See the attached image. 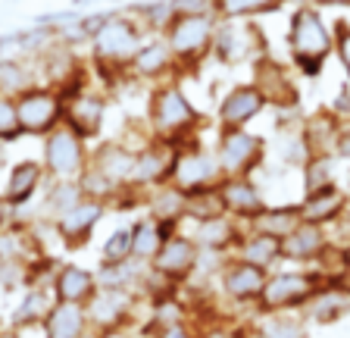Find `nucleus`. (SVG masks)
Returning <instances> with one entry per match:
<instances>
[{
  "instance_id": "1",
  "label": "nucleus",
  "mask_w": 350,
  "mask_h": 338,
  "mask_svg": "<svg viewBox=\"0 0 350 338\" xmlns=\"http://www.w3.org/2000/svg\"><path fill=\"white\" fill-rule=\"evenodd\" d=\"M147 129H150L153 141L172 147H188L200 141V129L206 125V116L188 101L182 81H160L153 85L147 94Z\"/></svg>"
},
{
  "instance_id": "2",
  "label": "nucleus",
  "mask_w": 350,
  "mask_h": 338,
  "mask_svg": "<svg viewBox=\"0 0 350 338\" xmlns=\"http://www.w3.org/2000/svg\"><path fill=\"white\" fill-rule=\"evenodd\" d=\"M216 29L219 19L210 10H172L160 35L175 60V81L185 75H194L204 66V60L213 57Z\"/></svg>"
},
{
  "instance_id": "3",
  "label": "nucleus",
  "mask_w": 350,
  "mask_h": 338,
  "mask_svg": "<svg viewBox=\"0 0 350 338\" xmlns=\"http://www.w3.org/2000/svg\"><path fill=\"white\" fill-rule=\"evenodd\" d=\"M144 41L147 29L138 23V16L131 10H113L103 29L88 41L91 44V63L109 88L119 85V79H129V63Z\"/></svg>"
},
{
  "instance_id": "4",
  "label": "nucleus",
  "mask_w": 350,
  "mask_h": 338,
  "mask_svg": "<svg viewBox=\"0 0 350 338\" xmlns=\"http://www.w3.org/2000/svg\"><path fill=\"white\" fill-rule=\"evenodd\" d=\"M338 276H328L322 270H272L262 298L256 304V316L266 313H300L313 301H319L325 291L335 288Z\"/></svg>"
},
{
  "instance_id": "5",
  "label": "nucleus",
  "mask_w": 350,
  "mask_h": 338,
  "mask_svg": "<svg viewBox=\"0 0 350 338\" xmlns=\"http://www.w3.org/2000/svg\"><path fill=\"white\" fill-rule=\"evenodd\" d=\"M288 51L291 63L300 69V75L316 79L325 66V60L335 53V29L325 23V16L310 3L294 7L288 23Z\"/></svg>"
},
{
  "instance_id": "6",
  "label": "nucleus",
  "mask_w": 350,
  "mask_h": 338,
  "mask_svg": "<svg viewBox=\"0 0 350 338\" xmlns=\"http://www.w3.org/2000/svg\"><path fill=\"white\" fill-rule=\"evenodd\" d=\"M200 266V248L191 235H185L182 229L163 242V248L157 250V257L150 260V276L147 282H160L163 294H175L178 288H185L191 282V276Z\"/></svg>"
},
{
  "instance_id": "7",
  "label": "nucleus",
  "mask_w": 350,
  "mask_h": 338,
  "mask_svg": "<svg viewBox=\"0 0 350 338\" xmlns=\"http://www.w3.org/2000/svg\"><path fill=\"white\" fill-rule=\"evenodd\" d=\"M269 141L247 129H232V132H219L216 141V163L226 179H254L256 169L266 163Z\"/></svg>"
},
{
  "instance_id": "8",
  "label": "nucleus",
  "mask_w": 350,
  "mask_h": 338,
  "mask_svg": "<svg viewBox=\"0 0 350 338\" xmlns=\"http://www.w3.org/2000/svg\"><path fill=\"white\" fill-rule=\"evenodd\" d=\"M91 160V147L69 125H57L44 138V172L53 182H79Z\"/></svg>"
},
{
  "instance_id": "9",
  "label": "nucleus",
  "mask_w": 350,
  "mask_h": 338,
  "mask_svg": "<svg viewBox=\"0 0 350 338\" xmlns=\"http://www.w3.org/2000/svg\"><path fill=\"white\" fill-rule=\"evenodd\" d=\"M226 176L216 163V154L206 151L200 141L188 147H178V157H175V172H172V188L182 192L185 198L200 192H213V188H222Z\"/></svg>"
},
{
  "instance_id": "10",
  "label": "nucleus",
  "mask_w": 350,
  "mask_h": 338,
  "mask_svg": "<svg viewBox=\"0 0 350 338\" xmlns=\"http://www.w3.org/2000/svg\"><path fill=\"white\" fill-rule=\"evenodd\" d=\"M16 119H19V132L31 135V138H47V135L63 125L66 101L59 91L47 88V85H35L25 94L16 97Z\"/></svg>"
},
{
  "instance_id": "11",
  "label": "nucleus",
  "mask_w": 350,
  "mask_h": 338,
  "mask_svg": "<svg viewBox=\"0 0 350 338\" xmlns=\"http://www.w3.org/2000/svg\"><path fill=\"white\" fill-rule=\"evenodd\" d=\"M266 279H269L266 270L250 266L238 257H226L219 263L216 276H213L219 294L228 304H238V307H256L262 298V288H266Z\"/></svg>"
},
{
  "instance_id": "12",
  "label": "nucleus",
  "mask_w": 350,
  "mask_h": 338,
  "mask_svg": "<svg viewBox=\"0 0 350 338\" xmlns=\"http://www.w3.org/2000/svg\"><path fill=\"white\" fill-rule=\"evenodd\" d=\"M219 63H256L260 57H269V41L262 35V29L256 25V19L250 23H219L216 29V44H213Z\"/></svg>"
},
{
  "instance_id": "13",
  "label": "nucleus",
  "mask_w": 350,
  "mask_h": 338,
  "mask_svg": "<svg viewBox=\"0 0 350 338\" xmlns=\"http://www.w3.org/2000/svg\"><path fill=\"white\" fill-rule=\"evenodd\" d=\"M250 79H254L256 91L266 97V107H275L282 113H294L300 103V88L291 79L288 66L278 63L275 57H260L256 63H250Z\"/></svg>"
},
{
  "instance_id": "14",
  "label": "nucleus",
  "mask_w": 350,
  "mask_h": 338,
  "mask_svg": "<svg viewBox=\"0 0 350 338\" xmlns=\"http://www.w3.org/2000/svg\"><path fill=\"white\" fill-rule=\"evenodd\" d=\"M175 157H178V147L163 144V141H150L138 154V160H135L129 192L147 198L150 192L169 185L172 182V172H175Z\"/></svg>"
},
{
  "instance_id": "15",
  "label": "nucleus",
  "mask_w": 350,
  "mask_h": 338,
  "mask_svg": "<svg viewBox=\"0 0 350 338\" xmlns=\"http://www.w3.org/2000/svg\"><path fill=\"white\" fill-rule=\"evenodd\" d=\"M103 216H107V204L85 198V200H79L69 213L57 216V220L51 222V232L63 242L66 250H81L88 242H91L97 222H100Z\"/></svg>"
},
{
  "instance_id": "16",
  "label": "nucleus",
  "mask_w": 350,
  "mask_h": 338,
  "mask_svg": "<svg viewBox=\"0 0 350 338\" xmlns=\"http://www.w3.org/2000/svg\"><path fill=\"white\" fill-rule=\"evenodd\" d=\"M107 103L109 97L94 91L91 85L75 94L66 97V110H63V125H69L75 135H81L85 141L97 138L103 132V119H107Z\"/></svg>"
},
{
  "instance_id": "17",
  "label": "nucleus",
  "mask_w": 350,
  "mask_h": 338,
  "mask_svg": "<svg viewBox=\"0 0 350 338\" xmlns=\"http://www.w3.org/2000/svg\"><path fill=\"white\" fill-rule=\"evenodd\" d=\"M135 291L125 288H100L97 298L88 304V320L91 329L97 332H119V329H131V316H135Z\"/></svg>"
},
{
  "instance_id": "18",
  "label": "nucleus",
  "mask_w": 350,
  "mask_h": 338,
  "mask_svg": "<svg viewBox=\"0 0 350 338\" xmlns=\"http://www.w3.org/2000/svg\"><path fill=\"white\" fill-rule=\"evenodd\" d=\"M266 110V97L256 91L254 81H241L234 88H228L219 101L216 122L219 132H232V129H247L260 113Z\"/></svg>"
},
{
  "instance_id": "19",
  "label": "nucleus",
  "mask_w": 350,
  "mask_h": 338,
  "mask_svg": "<svg viewBox=\"0 0 350 338\" xmlns=\"http://www.w3.org/2000/svg\"><path fill=\"white\" fill-rule=\"evenodd\" d=\"M135 160H138V154H135L131 147H125L119 138H107L97 147H91V160H88V166L94 169L97 176L107 179L113 188L125 192L129 182H131V172H135Z\"/></svg>"
},
{
  "instance_id": "20",
  "label": "nucleus",
  "mask_w": 350,
  "mask_h": 338,
  "mask_svg": "<svg viewBox=\"0 0 350 338\" xmlns=\"http://www.w3.org/2000/svg\"><path fill=\"white\" fill-rule=\"evenodd\" d=\"M51 291H53V298L63 304L88 307V304L97 298V291H100V282H97V272L88 270V266L59 263V266H53Z\"/></svg>"
},
{
  "instance_id": "21",
  "label": "nucleus",
  "mask_w": 350,
  "mask_h": 338,
  "mask_svg": "<svg viewBox=\"0 0 350 338\" xmlns=\"http://www.w3.org/2000/svg\"><path fill=\"white\" fill-rule=\"evenodd\" d=\"M347 207H350V192L341 188L338 182H332L325 188H316V192L300 198V220L310 222V226L328 229L344 220Z\"/></svg>"
},
{
  "instance_id": "22",
  "label": "nucleus",
  "mask_w": 350,
  "mask_h": 338,
  "mask_svg": "<svg viewBox=\"0 0 350 338\" xmlns=\"http://www.w3.org/2000/svg\"><path fill=\"white\" fill-rule=\"evenodd\" d=\"M129 79L147 81V85H160V81L175 79V60L169 53L163 35L147 38L144 44L138 47V53L129 63Z\"/></svg>"
},
{
  "instance_id": "23",
  "label": "nucleus",
  "mask_w": 350,
  "mask_h": 338,
  "mask_svg": "<svg viewBox=\"0 0 350 338\" xmlns=\"http://www.w3.org/2000/svg\"><path fill=\"white\" fill-rule=\"evenodd\" d=\"M328 248H332V242H328L325 229L310 226V222H300L291 235L282 238V263L316 266Z\"/></svg>"
},
{
  "instance_id": "24",
  "label": "nucleus",
  "mask_w": 350,
  "mask_h": 338,
  "mask_svg": "<svg viewBox=\"0 0 350 338\" xmlns=\"http://www.w3.org/2000/svg\"><path fill=\"white\" fill-rule=\"evenodd\" d=\"M247 229L241 226L238 220L232 216H219V220H210V222H197V232L191 238L197 242V248L204 254H216V257H232L238 250L241 238H244Z\"/></svg>"
},
{
  "instance_id": "25",
  "label": "nucleus",
  "mask_w": 350,
  "mask_h": 338,
  "mask_svg": "<svg viewBox=\"0 0 350 338\" xmlns=\"http://www.w3.org/2000/svg\"><path fill=\"white\" fill-rule=\"evenodd\" d=\"M219 192H222L226 213L232 220H238L241 226H247L254 216H260L266 210V198H262L260 185L254 179H226Z\"/></svg>"
},
{
  "instance_id": "26",
  "label": "nucleus",
  "mask_w": 350,
  "mask_h": 338,
  "mask_svg": "<svg viewBox=\"0 0 350 338\" xmlns=\"http://www.w3.org/2000/svg\"><path fill=\"white\" fill-rule=\"evenodd\" d=\"M47 185V172H44L41 160H19L7 176V185H3V198L10 200L13 210H22L35 200V194Z\"/></svg>"
},
{
  "instance_id": "27",
  "label": "nucleus",
  "mask_w": 350,
  "mask_h": 338,
  "mask_svg": "<svg viewBox=\"0 0 350 338\" xmlns=\"http://www.w3.org/2000/svg\"><path fill=\"white\" fill-rule=\"evenodd\" d=\"M341 129H344V122L328 110V107L310 113V116L304 119V138H306V144H310V157L313 154H332L335 157V144H338Z\"/></svg>"
},
{
  "instance_id": "28",
  "label": "nucleus",
  "mask_w": 350,
  "mask_h": 338,
  "mask_svg": "<svg viewBox=\"0 0 350 338\" xmlns=\"http://www.w3.org/2000/svg\"><path fill=\"white\" fill-rule=\"evenodd\" d=\"M88 329H91L88 307H79V304L57 301L51 313L44 316V335L47 338H81Z\"/></svg>"
},
{
  "instance_id": "29",
  "label": "nucleus",
  "mask_w": 350,
  "mask_h": 338,
  "mask_svg": "<svg viewBox=\"0 0 350 338\" xmlns=\"http://www.w3.org/2000/svg\"><path fill=\"white\" fill-rule=\"evenodd\" d=\"M300 204H266V210H262L260 216H254V220L247 222V232H260V235H269V238H288L294 232V229L300 226Z\"/></svg>"
},
{
  "instance_id": "30",
  "label": "nucleus",
  "mask_w": 350,
  "mask_h": 338,
  "mask_svg": "<svg viewBox=\"0 0 350 338\" xmlns=\"http://www.w3.org/2000/svg\"><path fill=\"white\" fill-rule=\"evenodd\" d=\"M172 235L166 226L153 220V216H141L131 222V260L141 266H150V260L157 257V250L163 248V242Z\"/></svg>"
},
{
  "instance_id": "31",
  "label": "nucleus",
  "mask_w": 350,
  "mask_h": 338,
  "mask_svg": "<svg viewBox=\"0 0 350 338\" xmlns=\"http://www.w3.org/2000/svg\"><path fill=\"white\" fill-rule=\"evenodd\" d=\"M288 0H210V13L219 23H250L260 16L278 13Z\"/></svg>"
},
{
  "instance_id": "32",
  "label": "nucleus",
  "mask_w": 350,
  "mask_h": 338,
  "mask_svg": "<svg viewBox=\"0 0 350 338\" xmlns=\"http://www.w3.org/2000/svg\"><path fill=\"white\" fill-rule=\"evenodd\" d=\"M232 257L272 272L278 263H282V242H278V238H269V235H260V232H244V238H241L238 250H234Z\"/></svg>"
},
{
  "instance_id": "33",
  "label": "nucleus",
  "mask_w": 350,
  "mask_h": 338,
  "mask_svg": "<svg viewBox=\"0 0 350 338\" xmlns=\"http://www.w3.org/2000/svg\"><path fill=\"white\" fill-rule=\"evenodd\" d=\"M147 207V216H153V220L160 222V226H166L169 232H178L185 222V194L175 192L172 185H163V188H157V192L147 194L144 200Z\"/></svg>"
},
{
  "instance_id": "34",
  "label": "nucleus",
  "mask_w": 350,
  "mask_h": 338,
  "mask_svg": "<svg viewBox=\"0 0 350 338\" xmlns=\"http://www.w3.org/2000/svg\"><path fill=\"white\" fill-rule=\"evenodd\" d=\"M247 338H310L304 313H266L247 326Z\"/></svg>"
},
{
  "instance_id": "35",
  "label": "nucleus",
  "mask_w": 350,
  "mask_h": 338,
  "mask_svg": "<svg viewBox=\"0 0 350 338\" xmlns=\"http://www.w3.org/2000/svg\"><path fill=\"white\" fill-rule=\"evenodd\" d=\"M35 85H41L35 60H0V97L16 101Z\"/></svg>"
},
{
  "instance_id": "36",
  "label": "nucleus",
  "mask_w": 350,
  "mask_h": 338,
  "mask_svg": "<svg viewBox=\"0 0 350 338\" xmlns=\"http://www.w3.org/2000/svg\"><path fill=\"white\" fill-rule=\"evenodd\" d=\"M57 304L51 291V282H38V285L25 288V298H22L19 310L13 316V326H29V323H44V316L51 313V307Z\"/></svg>"
},
{
  "instance_id": "37",
  "label": "nucleus",
  "mask_w": 350,
  "mask_h": 338,
  "mask_svg": "<svg viewBox=\"0 0 350 338\" xmlns=\"http://www.w3.org/2000/svg\"><path fill=\"white\" fill-rule=\"evenodd\" d=\"M79 200H85V192H81L79 182H47V194H44V220L53 222L57 216L69 213Z\"/></svg>"
},
{
  "instance_id": "38",
  "label": "nucleus",
  "mask_w": 350,
  "mask_h": 338,
  "mask_svg": "<svg viewBox=\"0 0 350 338\" xmlns=\"http://www.w3.org/2000/svg\"><path fill=\"white\" fill-rule=\"evenodd\" d=\"M219 216H228L226 213V204H222V192H219V188L185 198V220H191L194 226H197V222L219 220Z\"/></svg>"
},
{
  "instance_id": "39",
  "label": "nucleus",
  "mask_w": 350,
  "mask_h": 338,
  "mask_svg": "<svg viewBox=\"0 0 350 338\" xmlns=\"http://www.w3.org/2000/svg\"><path fill=\"white\" fill-rule=\"evenodd\" d=\"M335 160L332 154H313L300 169V179H304V194L316 192V188H325V185L335 182Z\"/></svg>"
},
{
  "instance_id": "40",
  "label": "nucleus",
  "mask_w": 350,
  "mask_h": 338,
  "mask_svg": "<svg viewBox=\"0 0 350 338\" xmlns=\"http://www.w3.org/2000/svg\"><path fill=\"white\" fill-rule=\"evenodd\" d=\"M131 263V226H116L100 248V266Z\"/></svg>"
},
{
  "instance_id": "41",
  "label": "nucleus",
  "mask_w": 350,
  "mask_h": 338,
  "mask_svg": "<svg viewBox=\"0 0 350 338\" xmlns=\"http://www.w3.org/2000/svg\"><path fill=\"white\" fill-rule=\"evenodd\" d=\"M19 119H16V103L10 97H0V144L7 147L13 141H19Z\"/></svg>"
},
{
  "instance_id": "42",
  "label": "nucleus",
  "mask_w": 350,
  "mask_h": 338,
  "mask_svg": "<svg viewBox=\"0 0 350 338\" xmlns=\"http://www.w3.org/2000/svg\"><path fill=\"white\" fill-rule=\"evenodd\" d=\"M147 329L153 332V338H200V329L191 320H172V323L147 326Z\"/></svg>"
},
{
  "instance_id": "43",
  "label": "nucleus",
  "mask_w": 350,
  "mask_h": 338,
  "mask_svg": "<svg viewBox=\"0 0 350 338\" xmlns=\"http://www.w3.org/2000/svg\"><path fill=\"white\" fill-rule=\"evenodd\" d=\"M332 29H335V57L341 60L344 73H347V79H350V23L347 19H338Z\"/></svg>"
},
{
  "instance_id": "44",
  "label": "nucleus",
  "mask_w": 350,
  "mask_h": 338,
  "mask_svg": "<svg viewBox=\"0 0 350 338\" xmlns=\"http://www.w3.org/2000/svg\"><path fill=\"white\" fill-rule=\"evenodd\" d=\"M10 226H13V207H10V200L0 194V235H3Z\"/></svg>"
},
{
  "instance_id": "45",
  "label": "nucleus",
  "mask_w": 350,
  "mask_h": 338,
  "mask_svg": "<svg viewBox=\"0 0 350 338\" xmlns=\"http://www.w3.org/2000/svg\"><path fill=\"white\" fill-rule=\"evenodd\" d=\"M338 272H341V279H350V242L338 248Z\"/></svg>"
},
{
  "instance_id": "46",
  "label": "nucleus",
  "mask_w": 350,
  "mask_h": 338,
  "mask_svg": "<svg viewBox=\"0 0 350 338\" xmlns=\"http://www.w3.org/2000/svg\"><path fill=\"white\" fill-rule=\"evenodd\" d=\"M335 157H347V160H350V125H344V129H341V135H338Z\"/></svg>"
},
{
  "instance_id": "47",
  "label": "nucleus",
  "mask_w": 350,
  "mask_h": 338,
  "mask_svg": "<svg viewBox=\"0 0 350 338\" xmlns=\"http://www.w3.org/2000/svg\"><path fill=\"white\" fill-rule=\"evenodd\" d=\"M310 7H350V0H306Z\"/></svg>"
},
{
  "instance_id": "48",
  "label": "nucleus",
  "mask_w": 350,
  "mask_h": 338,
  "mask_svg": "<svg viewBox=\"0 0 350 338\" xmlns=\"http://www.w3.org/2000/svg\"><path fill=\"white\" fill-rule=\"evenodd\" d=\"M0 338H22V335L13 329V326H10V329H0Z\"/></svg>"
},
{
  "instance_id": "49",
  "label": "nucleus",
  "mask_w": 350,
  "mask_h": 338,
  "mask_svg": "<svg viewBox=\"0 0 350 338\" xmlns=\"http://www.w3.org/2000/svg\"><path fill=\"white\" fill-rule=\"evenodd\" d=\"M81 338H103V332H97V329H88Z\"/></svg>"
},
{
  "instance_id": "50",
  "label": "nucleus",
  "mask_w": 350,
  "mask_h": 338,
  "mask_svg": "<svg viewBox=\"0 0 350 338\" xmlns=\"http://www.w3.org/2000/svg\"><path fill=\"white\" fill-rule=\"evenodd\" d=\"M0 166H3V144H0Z\"/></svg>"
},
{
  "instance_id": "51",
  "label": "nucleus",
  "mask_w": 350,
  "mask_h": 338,
  "mask_svg": "<svg viewBox=\"0 0 350 338\" xmlns=\"http://www.w3.org/2000/svg\"><path fill=\"white\" fill-rule=\"evenodd\" d=\"M0 329H3V316H0Z\"/></svg>"
}]
</instances>
